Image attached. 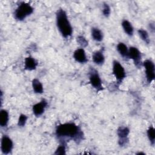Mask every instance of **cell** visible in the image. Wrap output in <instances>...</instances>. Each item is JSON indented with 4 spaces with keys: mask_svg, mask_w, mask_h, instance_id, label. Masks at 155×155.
Listing matches in <instances>:
<instances>
[{
    "mask_svg": "<svg viewBox=\"0 0 155 155\" xmlns=\"http://www.w3.org/2000/svg\"><path fill=\"white\" fill-rule=\"evenodd\" d=\"M56 135L61 140L68 139L74 141H81L84 136L82 130L74 123L59 125L56 129Z\"/></svg>",
    "mask_w": 155,
    "mask_h": 155,
    "instance_id": "1",
    "label": "cell"
},
{
    "mask_svg": "<svg viewBox=\"0 0 155 155\" xmlns=\"http://www.w3.org/2000/svg\"><path fill=\"white\" fill-rule=\"evenodd\" d=\"M56 18L58 28L62 36L65 38L70 36L73 33V28L66 12L62 9H59L56 12Z\"/></svg>",
    "mask_w": 155,
    "mask_h": 155,
    "instance_id": "2",
    "label": "cell"
},
{
    "mask_svg": "<svg viewBox=\"0 0 155 155\" xmlns=\"http://www.w3.org/2000/svg\"><path fill=\"white\" fill-rule=\"evenodd\" d=\"M33 12V8L27 2L20 3L14 13L15 18L18 21H22Z\"/></svg>",
    "mask_w": 155,
    "mask_h": 155,
    "instance_id": "3",
    "label": "cell"
},
{
    "mask_svg": "<svg viewBox=\"0 0 155 155\" xmlns=\"http://www.w3.org/2000/svg\"><path fill=\"white\" fill-rule=\"evenodd\" d=\"M89 73V80L91 85L97 91L102 90V81L97 71L93 68H91Z\"/></svg>",
    "mask_w": 155,
    "mask_h": 155,
    "instance_id": "4",
    "label": "cell"
},
{
    "mask_svg": "<svg viewBox=\"0 0 155 155\" xmlns=\"http://www.w3.org/2000/svg\"><path fill=\"white\" fill-rule=\"evenodd\" d=\"M113 73L119 83L122 82L126 76L124 68L117 61L113 62Z\"/></svg>",
    "mask_w": 155,
    "mask_h": 155,
    "instance_id": "5",
    "label": "cell"
},
{
    "mask_svg": "<svg viewBox=\"0 0 155 155\" xmlns=\"http://www.w3.org/2000/svg\"><path fill=\"white\" fill-rule=\"evenodd\" d=\"M143 65L145 69L147 81L148 83H151L155 78L154 64L152 61L147 59L143 62Z\"/></svg>",
    "mask_w": 155,
    "mask_h": 155,
    "instance_id": "6",
    "label": "cell"
},
{
    "mask_svg": "<svg viewBox=\"0 0 155 155\" xmlns=\"http://www.w3.org/2000/svg\"><path fill=\"white\" fill-rule=\"evenodd\" d=\"M13 144L12 139L7 136L4 135L1 139V149L3 154H7L10 153L13 148Z\"/></svg>",
    "mask_w": 155,
    "mask_h": 155,
    "instance_id": "7",
    "label": "cell"
},
{
    "mask_svg": "<svg viewBox=\"0 0 155 155\" xmlns=\"http://www.w3.org/2000/svg\"><path fill=\"white\" fill-rule=\"evenodd\" d=\"M119 137V144L123 146L127 144L128 142V136L130 133L129 129L126 127H120L117 131Z\"/></svg>",
    "mask_w": 155,
    "mask_h": 155,
    "instance_id": "8",
    "label": "cell"
},
{
    "mask_svg": "<svg viewBox=\"0 0 155 155\" xmlns=\"http://www.w3.org/2000/svg\"><path fill=\"white\" fill-rule=\"evenodd\" d=\"M128 57L133 59L136 67H140L141 64V53L137 48L134 47L130 48L128 50Z\"/></svg>",
    "mask_w": 155,
    "mask_h": 155,
    "instance_id": "9",
    "label": "cell"
},
{
    "mask_svg": "<svg viewBox=\"0 0 155 155\" xmlns=\"http://www.w3.org/2000/svg\"><path fill=\"white\" fill-rule=\"evenodd\" d=\"M47 103L44 99L42 100L39 103L35 104L33 106V108H32L34 114L36 116H41L44 112L45 108L47 107Z\"/></svg>",
    "mask_w": 155,
    "mask_h": 155,
    "instance_id": "10",
    "label": "cell"
},
{
    "mask_svg": "<svg viewBox=\"0 0 155 155\" xmlns=\"http://www.w3.org/2000/svg\"><path fill=\"white\" fill-rule=\"evenodd\" d=\"M73 57L77 62L80 63H85L88 61L85 52L83 48H78L74 52Z\"/></svg>",
    "mask_w": 155,
    "mask_h": 155,
    "instance_id": "11",
    "label": "cell"
},
{
    "mask_svg": "<svg viewBox=\"0 0 155 155\" xmlns=\"http://www.w3.org/2000/svg\"><path fill=\"white\" fill-rule=\"evenodd\" d=\"M38 65L37 61L32 57H27L25 59L24 68L27 70L31 71L35 70Z\"/></svg>",
    "mask_w": 155,
    "mask_h": 155,
    "instance_id": "12",
    "label": "cell"
},
{
    "mask_svg": "<svg viewBox=\"0 0 155 155\" xmlns=\"http://www.w3.org/2000/svg\"><path fill=\"white\" fill-rule=\"evenodd\" d=\"M92 58L93 62L97 65H102L105 61V57L101 51H97L94 52L93 54Z\"/></svg>",
    "mask_w": 155,
    "mask_h": 155,
    "instance_id": "13",
    "label": "cell"
},
{
    "mask_svg": "<svg viewBox=\"0 0 155 155\" xmlns=\"http://www.w3.org/2000/svg\"><path fill=\"white\" fill-rule=\"evenodd\" d=\"M117 50L119 54L124 58H128V49L127 47V45L122 43L120 42L117 44Z\"/></svg>",
    "mask_w": 155,
    "mask_h": 155,
    "instance_id": "14",
    "label": "cell"
},
{
    "mask_svg": "<svg viewBox=\"0 0 155 155\" xmlns=\"http://www.w3.org/2000/svg\"><path fill=\"white\" fill-rule=\"evenodd\" d=\"M8 113L5 110H1L0 113V125L2 127H5L8 122Z\"/></svg>",
    "mask_w": 155,
    "mask_h": 155,
    "instance_id": "15",
    "label": "cell"
},
{
    "mask_svg": "<svg viewBox=\"0 0 155 155\" xmlns=\"http://www.w3.org/2000/svg\"><path fill=\"white\" fill-rule=\"evenodd\" d=\"M122 26L125 32L129 36L133 35V27L131 24L127 20H124L122 22Z\"/></svg>",
    "mask_w": 155,
    "mask_h": 155,
    "instance_id": "16",
    "label": "cell"
},
{
    "mask_svg": "<svg viewBox=\"0 0 155 155\" xmlns=\"http://www.w3.org/2000/svg\"><path fill=\"white\" fill-rule=\"evenodd\" d=\"M32 87L33 91L36 93H42L44 89H43V86L42 84L41 83V82L37 79H34L32 81Z\"/></svg>",
    "mask_w": 155,
    "mask_h": 155,
    "instance_id": "17",
    "label": "cell"
},
{
    "mask_svg": "<svg viewBox=\"0 0 155 155\" xmlns=\"http://www.w3.org/2000/svg\"><path fill=\"white\" fill-rule=\"evenodd\" d=\"M91 36L94 40L100 42L103 39L102 32L97 28L93 27L91 29Z\"/></svg>",
    "mask_w": 155,
    "mask_h": 155,
    "instance_id": "18",
    "label": "cell"
},
{
    "mask_svg": "<svg viewBox=\"0 0 155 155\" xmlns=\"http://www.w3.org/2000/svg\"><path fill=\"white\" fill-rule=\"evenodd\" d=\"M147 136L150 140V143L152 145H154V139H155V133H154V127L152 126H150L149 128L147 130Z\"/></svg>",
    "mask_w": 155,
    "mask_h": 155,
    "instance_id": "19",
    "label": "cell"
},
{
    "mask_svg": "<svg viewBox=\"0 0 155 155\" xmlns=\"http://www.w3.org/2000/svg\"><path fill=\"white\" fill-rule=\"evenodd\" d=\"M138 33L141 38V39L147 44L150 43V38L149 35L147 33V31L143 29H139L138 30Z\"/></svg>",
    "mask_w": 155,
    "mask_h": 155,
    "instance_id": "20",
    "label": "cell"
},
{
    "mask_svg": "<svg viewBox=\"0 0 155 155\" xmlns=\"http://www.w3.org/2000/svg\"><path fill=\"white\" fill-rule=\"evenodd\" d=\"M76 41L82 47H85L88 45V41L83 36H78L76 38Z\"/></svg>",
    "mask_w": 155,
    "mask_h": 155,
    "instance_id": "21",
    "label": "cell"
},
{
    "mask_svg": "<svg viewBox=\"0 0 155 155\" xmlns=\"http://www.w3.org/2000/svg\"><path fill=\"white\" fill-rule=\"evenodd\" d=\"M27 116H25V114H21L19 119H18V125L19 127H24L25 125V123L27 122Z\"/></svg>",
    "mask_w": 155,
    "mask_h": 155,
    "instance_id": "22",
    "label": "cell"
},
{
    "mask_svg": "<svg viewBox=\"0 0 155 155\" xmlns=\"http://www.w3.org/2000/svg\"><path fill=\"white\" fill-rule=\"evenodd\" d=\"M110 6L107 4H104L103 5V8H102V13L104 14V15L105 17H108L109 16L110 14Z\"/></svg>",
    "mask_w": 155,
    "mask_h": 155,
    "instance_id": "23",
    "label": "cell"
},
{
    "mask_svg": "<svg viewBox=\"0 0 155 155\" xmlns=\"http://www.w3.org/2000/svg\"><path fill=\"white\" fill-rule=\"evenodd\" d=\"M55 154H65V146L62 144L60 145L54 152Z\"/></svg>",
    "mask_w": 155,
    "mask_h": 155,
    "instance_id": "24",
    "label": "cell"
},
{
    "mask_svg": "<svg viewBox=\"0 0 155 155\" xmlns=\"http://www.w3.org/2000/svg\"><path fill=\"white\" fill-rule=\"evenodd\" d=\"M137 154H145V153H137Z\"/></svg>",
    "mask_w": 155,
    "mask_h": 155,
    "instance_id": "25",
    "label": "cell"
}]
</instances>
